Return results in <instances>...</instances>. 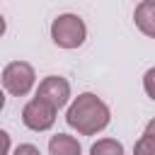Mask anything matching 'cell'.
Here are the masks:
<instances>
[{"label": "cell", "mask_w": 155, "mask_h": 155, "mask_svg": "<svg viewBox=\"0 0 155 155\" xmlns=\"http://www.w3.org/2000/svg\"><path fill=\"white\" fill-rule=\"evenodd\" d=\"M65 121L70 128H75L82 136H94L109 124V107L92 92H82L70 104Z\"/></svg>", "instance_id": "6da1fadb"}, {"label": "cell", "mask_w": 155, "mask_h": 155, "mask_svg": "<svg viewBox=\"0 0 155 155\" xmlns=\"http://www.w3.org/2000/svg\"><path fill=\"white\" fill-rule=\"evenodd\" d=\"M87 36L85 22L78 15H58L51 24V39L61 48H78Z\"/></svg>", "instance_id": "7a4b0ae2"}, {"label": "cell", "mask_w": 155, "mask_h": 155, "mask_svg": "<svg viewBox=\"0 0 155 155\" xmlns=\"http://www.w3.org/2000/svg\"><path fill=\"white\" fill-rule=\"evenodd\" d=\"M34 68L29 65V63H24V61H12V63H7L5 65V70H2V85H5V90L10 92V94H15V97H22V94H27L31 87H34Z\"/></svg>", "instance_id": "3957f363"}, {"label": "cell", "mask_w": 155, "mask_h": 155, "mask_svg": "<svg viewBox=\"0 0 155 155\" xmlns=\"http://www.w3.org/2000/svg\"><path fill=\"white\" fill-rule=\"evenodd\" d=\"M68 97H70V85H68V80H65V78L48 75V78H44V80L39 82L36 99L46 102V104H48V107H53L56 111H58L61 107H65Z\"/></svg>", "instance_id": "277c9868"}, {"label": "cell", "mask_w": 155, "mask_h": 155, "mask_svg": "<svg viewBox=\"0 0 155 155\" xmlns=\"http://www.w3.org/2000/svg\"><path fill=\"white\" fill-rule=\"evenodd\" d=\"M22 121H24V126L31 128V131H48V128L53 126V121H56V109L34 97L31 102L24 104V109H22Z\"/></svg>", "instance_id": "5b68a950"}, {"label": "cell", "mask_w": 155, "mask_h": 155, "mask_svg": "<svg viewBox=\"0 0 155 155\" xmlns=\"http://www.w3.org/2000/svg\"><path fill=\"white\" fill-rule=\"evenodd\" d=\"M133 19H136V27L145 36L155 39V0H143L140 5H136Z\"/></svg>", "instance_id": "8992f818"}, {"label": "cell", "mask_w": 155, "mask_h": 155, "mask_svg": "<svg viewBox=\"0 0 155 155\" xmlns=\"http://www.w3.org/2000/svg\"><path fill=\"white\" fill-rule=\"evenodd\" d=\"M80 153H82V148L73 136L58 133L48 140V155H80Z\"/></svg>", "instance_id": "52a82bcc"}, {"label": "cell", "mask_w": 155, "mask_h": 155, "mask_svg": "<svg viewBox=\"0 0 155 155\" xmlns=\"http://www.w3.org/2000/svg\"><path fill=\"white\" fill-rule=\"evenodd\" d=\"M90 155H124V145L114 138H102L90 148Z\"/></svg>", "instance_id": "ba28073f"}, {"label": "cell", "mask_w": 155, "mask_h": 155, "mask_svg": "<svg viewBox=\"0 0 155 155\" xmlns=\"http://www.w3.org/2000/svg\"><path fill=\"white\" fill-rule=\"evenodd\" d=\"M133 155H155V138H150V136L138 138L133 145Z\"/></svg>", "instance_id": "9c48e42d"}, {"label": "cell", "mask_w": 155, "mask_h": 155, "mask_svg": "<svg viewBox=\"0 0 155 155\" xmlns=\"http://www.w3.org/2000/svg\"><path fill=\"white\" fill-rule=\"evenodd\" d=\"M143 87H145L148 97H150V99H155V68H150V70L143 75Z\"/></svg>", "instance_id": "30bf717a"}, {"label": "cell", "mask_w": 155, "mask_h": 155, "mask_svg": "<svg viewBox=\"0 0 155 155\" xmlns=\"http://www.w3.org/2000/svg\"><path fill=\"white\" fill-rule=\"evenodd\" d=\"M15 155H39V150H36V145H31V143H22V145H17Z\"/></svg>", "instance_id": "8fae6325"}, {"label": "cell", "mask_w": 155, "mask_h": 155, "mask_svg": "<svg viewBox=\"0 0 155 155\" xmlns=\"http://www.w3.org/2000/svg\"><path fill=\"white\" fill-rule=\"evenodd\" d=\"M10 153V136L0 128V155H7Z\"/></svg>", "instance_id": "7c38bea8"}, {"label": "cell", "mask_w": 155, "mask_h": 155, "mask_svg": "<svg viewBox=\"0 0 155 155\" xmlns=\"http://www.w3.org/2000/svg\"><path fill=\"white\" fill-rule=\"evenodd\" d=\"M145 136L155 138V119H150V121H148V126H145Z\"/></svg>", "instance_id": "4fadbf2b"}, {"label": "cell", "mask_w": 155, "mask_h": 155, "mask_svg": "<svg viewBox=\"0 0 155 155\" xmlns=\"http://www.w3.org/2000/svg\"><path fill=\"white\" fill-rule=\"evenodd\" d=\"M5 34V19H2V15H0V36Z\"/></svg>", "instance_id": "5bb4252c"}, {"label": "cell", "mask_w": 155, "mask_h": 155, "mask_svg": "<svg viewBox=\"0 0 155 155\" xmlns=\"http://www.w3.org/2000/svg\"><path fill=\"white\" fill-rule=\"evenodd\" d=\"M2 107H5V94H2V90H0V111H2Z\"/></svg>", "instance_id": "9a60e30c"}]
</instances>
